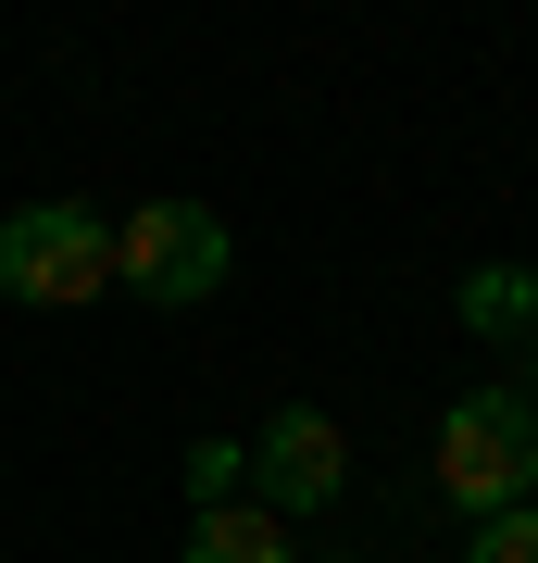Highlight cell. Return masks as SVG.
Masks as SVG:
<instances>
[{
    "label": "cell",
    "instance_id": "cell-1",
    "mask_svg": "<svg viewBox=\"0 0 538 563\" xmlns=\"http://www.w3.org/2000/svg\"><path fill=\"white\" fill-rule=\"evenodd\" d=\"M426 476H439V501L463 526L526 514L538 501V401L526 388H463V401L439 413V439H426Z\"/></svg>",
    "mask_w": 538,
    "mask_h": 563
},
{
    "label": "cell",
    "instance_id": "cell-6",
    "mask_svg": "<svg viewBox=\"0 0 538 563\" xmlns=\"http://www.w3.org/2000/svg\"><path fill=\"white\" fill-rule=\"evenodd\" d=\"M451 313L476 325V339H526V325H538V276H526V263H476Z\"/></svg>",
    "mask_w": 538,
    "mask_h": 563
},
{
    "label": "cell",
    "instance_id": "cell-8",
    "mask_svg": "<svg viewBox=\"0 0 538 563\" xmlns=\"http://www.w3.org/2000/svg\"><path fill=\"white\" fill-rule=\"evenodd\" d=\"M188 501H239V439H188Z\"/></svg>",
    "mask_w": 538,
    "mask_h": 563
},
{
    "label": "cell",
    "instance_id": "cell-4",
    "mask_svg": "<svg viewBox=\"0 0 538 563\" xmlns=\"http://www.w3.org/2000/svg\"><path fill=\"white\" fill-rule=\"evenodd\" d=\"M339 488H351V439H339L326 401H276V413L239 439V501H263L276 526H288V514H326Z\"/></svg>",
    "mask_w": 538,
    "mask_h": 563
},
{
    "label": "cell",
    "instance_id": "cell-9",
    "mask_svg": "<svg viewBox=\"0 0 538 563\" xmlns=\"http://www.w3.org/2000/svg\"><path fill=\"white\" fill-rule=\"evenodd\" d=\"M526 401H538V325H526Z\"/></svg>",
    "mask_w": 538,
    "mask_h": 563
},
{
    "label": "cell",
    "instance_id": "cell-5",
    "mask_svg": "<svg viewBox=\"0 0 538 563\" xmlns=\"http://www.w3.org/2000/svg\"><path fill=\"white\" fill-rule=\"evenodd\" d=\"M288 551H300V539H288L263 501H200V514H188V563H288Z\"/></svg>",
    "mask_w": 538,
    "mask_h": 563
},
{
    "label": "cell",
    "instance_id": "cell-3",
    "mask_svg": "<svg viewBox=\"0 0 538 563\" xmlns=\"http://www.w3.org/2000/svg\"><path fill=\"white\" fill-rule=\"evenodd\" d=\"M239 276V239H226L200 201H139L113 225V288H139L151 313H188V301H213V288Z\"/></svg>",
    "mask_w": 538,
    "mask_h": 563
},
{
    "label": "cell",
    "instance_id": "cell-2",
    "mask_svg": "<svg viewBox=\"0 0 538 563\" xmlns=\"http://www.w3.org/2000/svg\"><path fill=\"white\" fill-rule=\"evenodd\" d=\"M113 288V225L88 201H25L0 213V301H39V313H76Z\"/></svg>",
    "mask_w": 538,
    "mask_h": 563
},
{
    "label": "cell",
    "instance_id": "cell-7",
    "mask_svg": "<svg viewBox=\"0 0 538 563\" xmlns=\"http://www.w3.org/2000/svg\"><path fill=\"white\" fill-rule=\"evenodd\" d=\"M463 563H538V501L526 514H488L476 539H463Z\"/></svg>",
    "mask_w": 538,
    "mask_h": 563
}]
</instances>
